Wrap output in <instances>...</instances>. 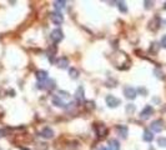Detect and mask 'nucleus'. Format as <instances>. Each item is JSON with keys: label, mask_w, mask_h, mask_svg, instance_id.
<instances>
[{"label": "nucleus", "mask_w": 166, "mask_h": 150, "mask_svg": "<svg viewBox=\"0 0 166 150\" xmlns=\"http://www.w3.org/2000/svg\"><path fill=\"white\" fill-rule=\"evenodd\" d=\"M105 101H106V105L109 108H116V106H119L121 104V100L118 99L116 97L111 95V94H109V95L105 98Z\"/></svg>", "instance_id": "nucleus-1"}, {"label": "nucleus", "mask_w": 166, "mask_h": 150, "mask_svg": "<svg viewBox=\"0 0 166 150\" xmlns=\"http://www.w3.org/2000/svg\"><path fill=\"white\" fill-rule=\"evenodd\" d=\"M49 15H50V20H51L55 25H60V24H63L64 18H63L61 13H59V11H52V13H50Z\"/></svg>", "instance_id": "nucleus-2"}, {"label": "nucleus", "mask_w": 166, "mask_h": 150, "mask_svg": "<svg viewBox=\"0 0 166 150\" xmlns=\"http://www.w3.org/2000/svg\"><path fill=\"white\" fill-rule=\"evenodd\" d=\"M152 114H154V108H152L151 105H146V106L141 110V112H140V118H141L142 120H147Z\"/></svg>", "instance_id": "nucleus-3"}, {"label": "nucleus", "mask_w": 166, "mask_h": 150, "mask_svg": "<svg viewBox=\"0 0 166 150\" xmlns=\"http://www.w3.org/2000/svg\"><path fill=\"white\" fill-rule=\"evenodd\" d=\"M63 38H64V34H63V31H61L60 29H54V30L51 31V34H50V39H51L55 44L59 43V41H61Z\"/></svg>", "instance_id": "nucleus-4"}, {"label": "nucleus", "mask_w": 166, "mask_h": 150, "mask_svg": "<svg viewBox=\"0 0 166 150\" xmlns=\"http://www.w3.org/2000/svg\"><path fill=\"white\" fill-rule=\"evenodd\" d=\"M164 120H161V119H157V120H154L152 123H151V125H150V128H151V131H154V133H161L162 131V129H164Z\"/></svg>", "instance_id": "nucleus-5"}, {"label": "nucleus", "mask_w": 166, "mask_h": 150, "mask_svg": "<svg viewBox=\"0 0 166 150\" xmlns=\"http://www.w3.org/2000/svg\"><path fill=\"white\" fill-rule=\"evenodd\" d=\"M124 95H125V98H127V99H130V100H134L135 98H136V95H137V93H136V90L133 88V86H125L124 88Z\"/></svg>", "instance_id": "nucleus-6"}, {"label": "nucleus", "mask_w": 166, "mask_h": 150, "mask_svg": "<svg viewBox=\"0 0 166 150\" xmlns=\"http://www.w3.org/2000/svg\"><path fill=\"white\" fill-rule=\"evenodd\" d=\"M40 136L44 138V139H52L54 138V130L51 128L46 126L40 131Z\"/></svg>", "instance_id": "nucleus-7"}, {"label": "nucleus", "mask_w": 166, "mask_h": 150, "mask_svg": "<svg viewBox=\"0 0 166 150\" xmlns=\"http://www.w3.org/2000/svg\"><path fill=\"white\" fill-rule=\"evenodd\" d=\"M56 65H58V68H60V69H66V68L69 66V59L65 58V56H61V58H59V59L56 60Z\"/></svg>", "instance_id": "nucleus-8"}, {"label": "nucleus", "mask_w": 166, "mask_h": 150, "mask_svg": "<svg viewBox=\"0 0 166 150\" xmlns=\"http://www.w3.org/2000/svg\"><path fill=\"white\" fill-rule=\"evenodd\" d=\"M109 145V150H120V143L116 139H110L107 141Z\"/></svg>", "instance_id": "nucleus-9"}, {"label": "nucleus", "mask_w": 166, "mask_h": 150, "mask_svg": "<svg viewBox=\"0 0 166 150\" xmlns=\"http://www.w3.org/2000/svg\"><path fill=\"white\" fill-rule=\"evenodd\" d=\"M142 139H144L145 141H147V143L152 141V140H154V134H152V131H151V130H149V129L144 130V134H142Z\"/></svg>", "instance_id": "nucleus-10"}, {"label": "nucleus", "mask_w": 166, "mask_h": 150, "mask_svg": "<svg viewBox=\"0 0 166 150\" xmlns=\"http://www.w3.org/2000/svg\"><path fill=\"white\" fill-rule=\"evenodd\" d=\"M36 79H38L40 83L41 81H46L48 80V73L45 70H38V71H36Z\"/></svg>", "instance_id": "nucleus-11"}, {"label": "nucleus", "mask_w": 166, "mask_h": 150, "mask_svg": "<svg viewBox=\"0 0 166 150\" xmlns=\"http://www.w3.org/2000/svg\"><path fill=\"white\" fill-rule=\"evenodd\" d=\"M96 133H98V136L102 138L107 133V128L105 125H102V124H99V128H96Z\"/></svg>", "instance_id": "nucleus-12"}, {"label": "nucleus", "mask_w": 166, "mask_h": 150, "mask_svg": "<svg viewBox=\"0 0 166 150\" xmlns=\"http://www.w3.org/2000/svg\"><path fill=\"white\" fill-rule=\"evenodd\" d=\"M116 130L120 133V135H121L122 139H125V138L127 136V128H126L125 125H118V126H116Z\"/></svg>", "instance_id": "nucleus-13"}, {"label": "nucleus", "mask_w": 166, "mask_h": 150, "mask_svg": "<svg viewBox=\"0 0 166 150\" xmlns=\"http://www.w3.org/2000/svg\"><path fill=\"white\" fill-rule=\"evenodd\" d=\"M52 104L55 106H58V108H65V103L61 100V98L59 97H54L52 98Z\"/></svg>", "instance_id": "nucleus-14"}, {"label": "nucleus", "mask_w": 166, "mask_h": 150, "mask_svg": "<svg viewBox=\"0 0 166 150\" xmlns=\"http://www.w3.org/2000/svg\"><path fill=\"white\" fill-rule=\"evenodd\" d=\"M65 5H66V2H64V0H60V2H54V6H55V9H56V11H59V13H60L61 9L65 8Z\"/></svg>", "instance_id": "nucleus-15"}, {"label": "nucleus", "mask_w": 166, "mask_h": 150, "mask_svg": "<svg viewBox=\"0 0 166 150\" xmlns=\"http://www.w3.org/2000/svg\"><path fill=\"white\" fill-rule=\"evenodd\" d=\"M69 75H70L71 79H76V78H79L80 73H79V70L75 69V68H70V69H69Z\"/></svg>", "instance_id": "nucleus-16"}, {"label": "nucleus", "mask_w": 166, "mask_h": 150, "mask_svg": "<svg viewBox=\"0 0 166 150\" xmlns=\"http://www.w3.org/2000/svg\"><path fill=\"white\" fill-rule=\"evenodd\" d=\"M75 97H76V100H78V101H83V100H84V88H83V86H80V88L76 90Z\"/></svg>", "instance_id": "nucleus-17"}, {"label": "nucleus", "mask_w": 166, "mask_h": 150, "mask_svg": "<svg viewBox=\"0 0 166 150\" xmlns=\"http://www.w3.org/2000/svg\"><path fill=\"white\" fill-rule=\"evenodd\" d=\"M116 4H118V8L120 9V11H122V13H126V11H127V8H126V4H125L124 2H118Z\"/></svg>", "instance_id": "nucleus-18"}, {"label": "nucleus", "mask_w": 166, "mask_h": 150, "mask_svg": "<svg viewBox=\"0 0 166 150\" xmlns=\"http://www.w3.org/2000/svg\"><path fill=\"white\" fill-rule=\"evenodd\" d=\"M134 111H135V105H134V104L126 105V112H127V114H133Z\"/></svg>", "instance_id": "nucleus-19"}, {"label": "nucleus", "mask_w": 166, "mask_h": 150, "mask_svg": "<svg viewBox=\"0 0 166 150\" xmlns=\"http://www.w3.org/2000/svg\"><path fill=\"white\" fill-rule=\"evenodd\" d=\"M157 145H160L162 148H166V138H159L157 139Z\"/></svg>", "instance_id": "nucleus-20"}, {"label": "nucleus", "mask_w": 166, "mask_h": 150, "mask_svg": "<svg viewBox=\"0 0 166 150\" xmlns=\"http://www.w3.org/2000/svg\"><path fill=\"white\" fill-rule=\"evenodd\" d=\"M36 150H48V145L45 143H39L38 144V148H36Z\"/></svg>", "instance_id": "nucleus-21"}, {"label": "nucleus", "mask_w": 166, "mask_h": 150, "mask_svg": "<svg viewBox=\"0 0 166 150\" xmlns=\"http://www.w3.org/2000/svg\"><path fill=\"white\" fill-rule=\"evenodd\" d=\"M160 44H161V46H162V48H165V49H166V35H164V36L161 38Z\"/></svg>", "instance_id": "nucleus-22"}, {"label": "nucleus", "mask_w": 166, "mask_h": 150, "mask_svg": "<svg viewBox=\"0 0 166 150\" xmlns=\"http://www.w3.org/2000/svg\"><path fill=\"white\" fill-rule=\"evenodd\" d=\"M144 4H145V8H146V9H150V8H152V5H154L152 2H145Z\"/></svg>", "instance_id": "nucleus-23"}, {"label": "nucleus", "mask_w": 166, "mask_h": 150, "mask_svg": "<svg viewBox=\"0 0 166 150\" xmlns=\"http://www.w3.org/2000/svg\"><path fill=\"white\" fill-rule=\"evenodd\" d=\"M59 94H63V97H64V98H69V97H70V94H69V93L63 91V90H60V91H59Z\"/></svg>", "instance_id": "nucleus-24"}, {"label": "nucleus", "mask_w": 166, "mask_h": 150, "mask_svg": "<svg viewBox=\"0 0 166 150\" xmlns=\"http://www.w3.org/2000/svg\"><path fill=\"white\" fill-rule=\"evenodd\" d=\"M3 136H5V130L0 129V138H3Z\"/></svg>", "instance_id": "nucleus-25"}, {"label": "nucleus", "mask_w": 166, "mask_h": 150, "mask_svg": "<svg viewBox=\"0 0 166 150\" xmlns=\"http://www.w3.org/2000/svg\"><path fill=\"white\" fill-rule=\"evenodd\" d=\"M139 91L142 93V94H146V90H145V89H139Z\"/></svg>", "instance_id": "nucleus-26"}, {"label": "nucleus", "mask_w": 166, "mask_h": 150, "mask_svg": "<svg viewBox=\"0 0 166 150\" xmlns=\"http://www.w3.org/2000/svg\"><path fill=\"white\" fill-rule=\"evenodd\" d=\"M99 150H107V149H106V148H100Z\"/></svg>", "instance_id": "nucleus-27"}, {"label": "nucleus", "mask_w": 166, "mask_h": 150, "mask_svg": "<svg viewBox=\"0 0 166 150\" xmlns=\"http://www.w3.org/2000/svg\"><path fill=\"white\" fill-rule=\"evenodd\" d=\"M164 9H165V10H166V3H165V5H164Z\"/></svg>", "instance_id": "nucleus-28"}, {"label": "nucleus", "mask_w": 166, "mask_h": 150, "mask_svg": "<svg viewBox=\"0 0 166 150\" xmlns=\"http://www.w3.org/2000/svg\"><path fill=\"white\" fill-rule=\"evenodd\" d=\"M21 150H30V149H25V148H23V149H21Z\"/></svg>", "instance_id": "nucleus-29"}]
</instances>
